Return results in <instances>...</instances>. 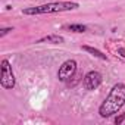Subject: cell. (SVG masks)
<instances>
[{
	"label": "cell",
	"mask_w": 125,
	"mask_h": 125,
	"mask_svg": "<svg viewBox=\"0 0 125 125\" xmlns=\"http://www.w3.org/2000/svg\"><path fill=\"white\" fill-rule=\"evenodd\" d=\"M125 104V84L118 83L112 87L110 93L104 99V102L99 107V113L102 118H109L118 113Z\"/></svg>",
	"instance_id": "1"
},
{
	"label": "cell",
	"mask_w": 125,
	"mask_h": 125,
	"mask_svg": "<svg viewBox=\"0 0 125 125\" xmlns=\"http://www.w3.org/2000/svg\"><path fill=\"white\" fill-rule=\"evenodd\" d=\"M80 5L77 2H56L47 3L41 6H32L22 10L24 15H44V13H59V12H69L78 9Z\"/></svg>",
	"instance_id": "2"
},
{
	"label": "cell",
	"mask_w": 125,
	"mask_h": 125,
	"mask_svg": "<svg viewBox=\"0 0 125 125\" xmlns=\"http://www.w3.org/2000/svg\"><path fill=\"white\" fill-rule=\"evenodd\" d=\"M0 84L3 88H13L15 87V75L12 71V66L8 59L2 60V78H0Z\"/></svg>",
	"instance_id": "3"
},
{
	"label": "cell",
	"mask_w": 125,
	"mask_h": 125,
	"mask_svg": "<svg viewBox=\"0 0 125 125\" xmlns=\"http://www.w3.org/2000/svg\"><path fill=\"white\" fill-rule=\"evenodd\" d=\"M77 72V62L74 59H69L66 62L62 63V66L59 68V72H57V78L59 81H68L69 78H72Z\"/></svg>",
	"instance_id": "4"
},
{
	"label": "cell",
	"mask_w": 125,
	"mask_h": 125,
	"mask_svg": "<svg viewBox=\"0 0 125 125\" xmlns=\"http://www.w3.org/2000/svg\"><path fill=\"white\" fill-rule=\"evenodd\" d=\"M102 74L97 71H90L85 77H84V87L87 90H96L100 84H102Z\"/></svg>",
	"instance_id": "5"
},
{
	"label": "cell",
	"mask_w": 125,
	"mask_h": 125,
	"mask_svg": "<svg viewBox=\"0 0 125 125\" xmlns=\"http://www.w3.org/2000/svg\"><path fill=\"white\" fill-rule=\"evenodd\" d=\"M37 43H53V44H60V43H63V37H60V35H47V37L40 38Z\"/></svg>",
	"instance_id": "6"
},
{
	"label": "cell",
	"mask_w": 125,
	"mask_h": 125,
	"mask_svg": "<svg viewBox=\"0 0 125 125\" xmlns=\"http://www.w3.org/2000/svg\"><path fill=\"white\" fill-rule=\"evenodd\" d=\"M83 50H85V52L91 53L93 56H96V57H99V59H102V60H107L106 54H103L100 50H97V49H94V47H90V46H83Z\"/></svg>",
	"instance_id": "7"
},
{
	"label": "cell",
	"mask_w": 125,
	"mask_h": 125,
	"mask_svg": "<svg viewBox=\"0 0 125 125\" xmlns=\"http://www.w3.org/2000/svg\"><path fill=\"white\" fill-rule=\"evenodd\" d=\"M65 30H69L72 32H85L87 27L83 24H72V25H65Z\"/></svg>",
	"instance_id": "8"
},
{
	"label": "cell",
	"mask_w": 125,
	"mask_h": 125,
	"mask_svg": "<svg viewBox=\"0 0 125 125\" xmlns=\"http://www.w3.org/2000/svg\"><path fill=\"white\" fill-rule=\"evenodd\" d=\"M10 31H13V28H3L2 31H0V37H5L8 32H10Z\"/></svg>",
	"instance_id": "9"
},
{
	"label": "cell",
	"mask_w": 125,
	"mask_h": 125,
	"mask_svg": "<svg viewBox=\"0 0 125 125\" xmlns=\"http://www.w3.org/2000/svg\"><path fill=\"white\" fill-rule=\"evenodd\" d=\"M118 53H121V54L125 57V49H118Z\"/></svg>",
	"instance_id": "10"
}]
</instances>
